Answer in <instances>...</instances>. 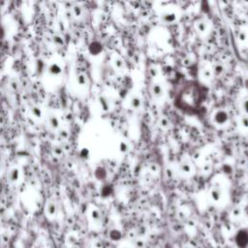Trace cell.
<instances>
[{"label":"cell","instance_id":"6da1fadb","mask_svg":"<svg viewBox=\"0 0 248 248\" xmlns=\"http://www.w3.org/2000/svg\"><path fill=\"white\" fill-rule=\"evenodd\" d=\"M45 120L47 128L51 132H57L61 128V119L55 112H46L45 115Z\"/></svg>","mask_w":248,"mask_h":248},{"label":"cell","instance_id":"7a4b0ae2","mask_svg":"<svg viewBox=\"0 0 248 248\" xmlns=\"http://www.w3.org/2000/svg\"><path fill=\"white\" fill-rule=\"evenodd\" d=\"M21 170L17 166H13L7 171V182H9L10 184H17L21 180Z\"/></svg>","mask_w":248,"mask_h":248},{"label":"cell","instance_id":"3957f363","mask_svg":"<svg viewBox=\"0 0 248 248\" xmlns=\"http://www.w3.org/2000/svg\"><path fill=\"white\" fill-rule=\"evenodd\" d=\"M45 213L49 218L56 217L58 213V202L54 198H50L47 200L45 205Z\"/></svg>","mask_w":248,"mask_h":248},{"label":"cell","instance_id":"277c9868","mask_svg":"<svg viewBox=\"0 0 248 248\" xmlns=\"http://www.w3.org/2000/svg\"><path fill=\"white\" fill-rule=\"evenodd\" d=\"M28 113L30 115V117L34 120H42L45 119V115H46V111L44 110V108L39 106V105H31L28 108Z\"/></svg>","mask_w":248,"mask_h":248},{"label":"cell","instance_id":"5b68a950","mask_svg":"<svg viewBox=\"0 0 248 248\" xmlns=\"http://www.w3.org/2000/svg\"><path fill=\"white\" fill-rule=\"evenodd\" d=\"M46 73L50 77H59L62 74V67L58 62H51L46 68Z\"/></svg>","mask_w":248,"mask_h":248},{"label":"cell","instance_id":"8992f818","mask_svg":"<svg viewBox=\"0 0 248 248\" xmlns=\"http://www.w3.org/2000/svg\"><path fill=\"white\" fill-rule=\"evenodd\" d=\"M51 153L56 158H61L64 155V149L61 144H55L51 148Z\"/></svg>","mask_w":248,"mask_h":248},{"label":"cell","instance_id":"52a82bcc","mask_svg":"<svg viewBox=\"0 0 248 248\" xmlns=\"http://www.w3.org/2000/svg\"><path fill=\"white\" fill-rule=\"evenodd\" d=\"M56 133H57V137H58V139L60 140L65 141L69 138V132L66 129H64V128H60Z\"/></svg>","mask_w":248,"mask_h":248},{"label":"cell","instance_id":"ba28073f","mask_svg":"<svg viewBox=\"0 0 248 248\" xmlns=\"http://www.w3.org/2000/svg\"><path fill=\"white\" fill-rule=\"evenodd\" d=\"M90 218L93 220V222H100V220H101V213H100V211L98 210V209H92L91 211H90Z\"/></svg>","mask_w":248,"mask_h":248},{"label":"cell","instance_id":"9c48e42d","mask_svg":"<svg viewBox=\"0 0 248 248\" xmlns=\"http://www.w3.org/2000/svg\"><path fill=\"white\" fill-rule=\"evenodd\" d=\"M72 14L75 17H79L82 15V9L78 5H75L72 7Z\"/></svg>","mask_w":248,"mask_h":248},{"label":"cell","instance_id":"30bf717a","mask_svg":"<svg viewBox=\"0 0 248 248\" xmlns=\"http://www.w3.org/2000/svg\"><path fill=\"white\" fill-rule=\"evenodd\" d=\"M9 87H10V89H11L12 91L16 92V91L18 90V88H19V83L17 82L16 79H13V80H11V81L9 82Z\"/></svg>","mask_w":248,"mask_h":248},{"label":"cell","instance_id":"8fae6325","mask_svg":"<svg viewBox=\"0 0 248 248\" xmlns=\"http://www.w3.org/2000/svg\"><path fill=\"white\" fill-rule=\"evenodd\" d=\"M76 80H77V83H78L79 85L82 86V85H84L86 83V77L83 74H78L77 76Z\"/></svg>","mask_w":248,"mask_h":248},{"label":"cell","instance_id":"7c38bea8","mask_svg":"<svg viewBox=\"0 0 248 248\" xmlns=\"http://www.w3.org/2000/svg\"><path fill=\"white\" fill-rule=\"evenodd\" d=\"M53 42L57 45V46H63L64 45V40L63 37L59 36V35H55L53 37Z\"/></svg>","mask_w":248,"mask_h":248},{"label":"cell","instance_id":"4fadbf2b","mask_svg":"<svg viewBox=\"0 0 248 248\" xmlns=\"http://www.w3.org/2000/svg\"><path fill=\"white\" fill-rule=\"evenodd\" d=\"M2 170H3V166H2V163H1V161H0V175H1V173H2Z\"/></svg>","mask_w":248,"mask_h":248}]
</instances>
